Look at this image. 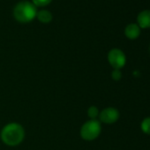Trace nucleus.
<instances>
[{
    "label": "nucleus",
    "instance_id": "1",
    "mask_svg": "<svg viewBox=\"0 0 150 150\" xmlns=\"http://www.w3.org/2000/svg\"><path fill=\"white\" fill-rule=\"evenodd\" d=\"M25 137L23 127L16 123L6 125L1 131V139L8 146H17L22 142Z\"/></svg>",
    "mask_w": 150,
    "mask_h": 150
},
{
    "label": "nucleus",
    "instance_id": "2",
    "mask_svg": "<svg viewBox=\"0 0 150 150\" xmlns=\"http://www.w3.org/2000/svg\"><path fill=\"white\" fill-rule=\"evenodd\" d=\"M37 14L35 6L28 1H22L20 2L14 8L13 15L14 18L21 22V23H28L32 21Z\"/></svg>",
    "mask_w": 150,
    "mask_h": 150
},
{
    "label": "nucleus",
    "instance_id": "3",
    "mask_svg": "<svg viewBox=\"0 0 150 150\" xmlns=\"http://www.w3.org/2000/svg\"><path fill=\"white\" fill-rule=\"evenodd\" d=\"M100 133L101 124L96 119H91L86 122L81 129V135L85 140H93L96 139Z\"/></svg>",
    "mask_w": 150,
    "mask_h": 150
},
{
    "label": "nucleus",
    "instance_id": "4",
    "mask_svg": "<svg viewBox=\"0 0 150 150\" xmlns=\"http://www.w3.org/2000/svg\"><path fill=\"white\" fill-rule=\"evenodd\" d=\"M108 60L110 65L115 70L123 68L126 63V57L125 53L119 49H113L108 54Z\"/></svg>",
    "mask_w": 150,
    "mask_h": 150
},
{
    "label": "nucleus",
    "instance_id": "5",
    "mask_svg": "<svg viewBox=\"0 0 150 150\" xmlns=\"http://www.w3.org/2000/svg\"><path fill=\"white\" fill-rule=\"evenodd\" d=\"M119 118V112L117 109L109 107L100 113V120L105 124H113Z\"/></svg>",
    "mask_w": 150,
    "mask_h": 150
},
{
    "label": "nucleus",
    "instance_id": "6",
    "mask_svg": "<svg viewBox=\"0 0 150 150\" xmlns=\"http://www.w3.org/2000/svg\"><path fill=\"white\" fill-rule=\"evenodd\" d=\"M138 23L139 27L141 28H150V10H146L141 12L138 15Z\"/></svg>",
    "mask_w": 150,
    "mask_h": 150
},
{
    "label": "nucleus",
    "instance_id": "7",
    "mask_svg": "<svg viewBox=\"0 0 150 150\" xmlns=\"http://www.w3.org/2000/svg\"><path fill=\"white\" fill-rule=\"evenodd\" d=\"M125 34L129 39H136L139 37L140 34V28L137 24H129L125 30Z\"/></svg>",
    "mask_w": 150,
    "mask_h": 150
},
{
    "label": "nucleus",
    "instance_id": "8",
    "mask_svg": "<svg viewBox=\"0 0 150 150\" xmlns=\"http://www.w3.org/2000/svg\"><path fill=\"white\" fill-rule=\"evenodd\" d=\"M36 16H37V19L41 22H43V23H49L52 20L51 13L49 11H46V10H42V11L38 12Z\"/></svg>",
    "mask_w": 150,
    "mask_h": 150
},
{
    "label": "nucleus",
    "instance_id": "9",
    "mask_svg": "<svg viewBox=\"0 0 150 150\" xmlns=\"http://www.w3.org/2000/svg\"><path fill=\"white\" fill-rule=\"evenodd\" d=\"M141 129L146 134H150V117H146L142 121Z\"/></svg>",
    "mask_w": 150,
    "mask_h": 150
},
{
    "label": "nucleus",
    "instance_id": "10",
    "mask_svg": "<svg viewBox=\"0 0 150 150\" xmlns=\"http://www.w3.org/2000/svg\"><path fill=\"white\" fill-rule=\"evenodd\" d=\"M88 117H89L90 118L95 119V118L98 116L99 110H98V109H97L96 106H91V107L88 109Z\"/></svg>",
    "mask_w": 150,
    "mask_h": 150
},
{
    "label": "nucleus",
    "instance_id": "11",
    "mask_svg": "<svg viewBox=\"0 0 150 150\" xmlns=\"http://www.w3.org/2000/svg\"><path fill=\"white\" fill-rule=\"evenodd\" d=\"M52 0H33V4L36 6H48Z\"/></svg>",
    "mask_w": 150,
    "mask_h": 150
},
{
    "label": "nucleus",
    "instance_id": "12",
    "mask_svg": "<svg viewBox=\"0 0 150 150\" xmlns=\"http://www.w3.org/2000/svg\"><path fill=\"white\" fill-rule=\"evenodd\" d=\"M111 76H112V79L114 81H119L122 78V73L119 70H114L112 71Z\"/></svg>",
    "mask_w": 150,
    "mask_h": 150
}]
</instances>
